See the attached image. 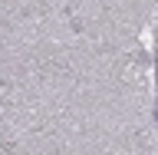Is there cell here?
<instances>
[{
  "label": "cell",
  "mask_w": 158,
  "mask_h": 155,
  "mask_svg": "<svg viewBox=\"0 0 158 155\" xmlns=\"http://www.w3.org/2000/svg\"><path fill=\"white\" fill-rule=\"evenodd\" d=\"M152 116H155V122H158V102H155V112H152Z\"/></svg>",
  "instance_id": "6da1fadb"
}]
</instances>
